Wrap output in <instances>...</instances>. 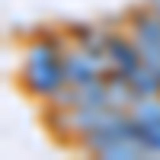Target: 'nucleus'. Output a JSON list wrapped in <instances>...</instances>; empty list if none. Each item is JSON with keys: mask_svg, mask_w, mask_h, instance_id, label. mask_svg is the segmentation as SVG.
<instances>
[{"mask_svg": "<svg viewBox=\"0 0 160 160\" xmlns=\"http://www.w3.org/2000/svg\"><path fill=\"white\" fill-rule=\"evenodd\" d=\"M19 83L38 99H51L58 90L68 87V71H64V45L61 38L45 35L26 48Z\"/></svg>", "mask_w": 160, "mask_h": 160, "instance_id": "nucleus-1", "label": "nucleus"}, {"mask_svg": "<svg viewBox=\"0 0 160 160\" xmlns=\"http://www.w3.org/2000/svg\"><path fill=\"white\" fill-rule=\"evenodd\" d=\"M125 29L135 32V35H141V38H148V42L160 51V16H157L148 3L128 10V26H125Z\"/></svg>", "mask_w": 160, "mask_h": 160, "instance_id": "nucleus-2", "label": "nucleus"}, {"mask_svg": "<svg viewBox=\"0 0 160 160\" xmlns=\"http://www.w3.org/2000/svg\"><path fill=\"white\" fill-rule=\"evenodd\" d=\"M148 7H151V10L157 13V16H160V0H148Z\"/></svg>", "mask_w": 160, "mask_h": 160, "instance_id": "nucleus-3", "label": "nucleus"}]
</instances>
